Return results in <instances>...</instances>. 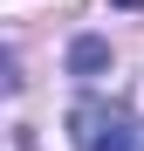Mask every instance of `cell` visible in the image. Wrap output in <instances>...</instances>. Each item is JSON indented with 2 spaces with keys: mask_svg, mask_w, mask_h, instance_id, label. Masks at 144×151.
Wrapping results in <instances>:
<instances>
[{
  "mask_svg": "<svg viewBox=\"0 0 144 151\" xmlns=\"http://www.w3.org/2000/svg\"><path fill=\"white\" fill-rule=\"evenodd\" d=\"M117 7H144V0H117Z\"/></svg>",
  "mask_w": 144,
  "mask_h": 151,
  "instance_id": "3",
  "label": "cell"
},
{
  "mask_svg": "<svg viewBox=\"0 0 144 151\" xmlns=\"http://www.w3.org/2000/svg\"><path fill=\"white\" fill-rule=\"evenodd\" d=\"M103 62H110V41H96V35H82L76 48H69V69H76V76H96Z\"/></svg>",
  "mask_w": 144,
  "mask_h": 151,
  "instance_id": "2",
  "label": "cell"
},
{
  "mask_svg": "<svg viewBox=\"0 0 144 151\" xmlns=\"http://www.w3.org/2000/svg\"><path fill=\"white\" fill-rule=\"evenodd\" d=\"M69 137H76V151H144V124L130 117V103L82 96L69 110Z\"/></svg>",
  "mask_w": 144,
  "mask_h": 151,
  "instance_id": "1",
  "label": "cell"
}]
</instances>
